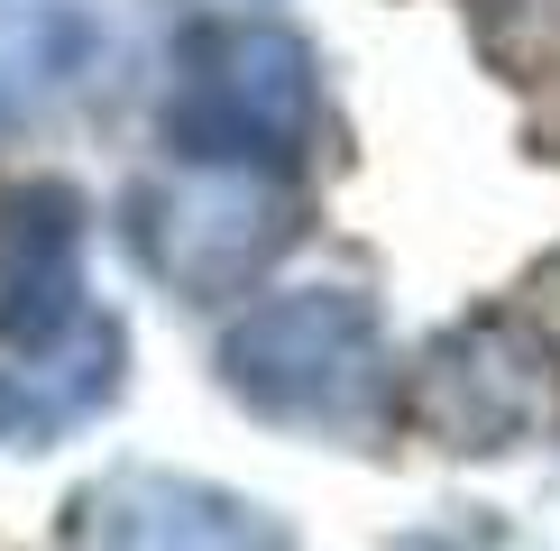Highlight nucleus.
Segmentation results:
<instances>
[{"label": "nucleus", "instance_id": "1", "mask_svg": "<svg viewBox=\"0 0 560 551\" xmlns=\"http://www.w3.org/2000/svg\"><path fill=\"white\" fill-rule=\"evenodd\" d=\"M230 377L267 413H303V423H340L386 386L377 359V313L359 294H285V304L248 313L230 331Z\"/></svg>", "mask_w": 560, "mask_h": 551}, {"label": "nucleus", "instance_id": "2", "mask_svg": "<svg viewBox=\"0 0 560 551\" xmlns=\"http://www.w3.org/2000/svg\"><path fill=\"white\" fill-rule=\"evenodd\" d=\"M166 129L184 138V156H202L221 175L294 156L303 129H313V65L276 28H221V37H202L194 92H184V110Z\"/></svg>", "mask_w": 560, "mask_h": 551}, {"label": "nucleus", "instance_id": "3", "mask_svg": "<svg viewBox=\"0 0 560 551\" xmlns=\"http://www.w3.org/2000/svg\"><path fill=\"white\" fill-rule=\"evenodd\" d=\"M92 551H276V534L212 488L138 478V488H110L92 505Z\"/></svg>", "mask_w": 560, "mask_h": 551}, {"label": "nucleus", "instance_id": "4", "mask_svg": "<svg viewBox=\"0 0 560 551\" xmlns=\"http://www.w3.org/2000/svg\"><path fill=\"white\" fill-rule=\"evenodd\" d=\"M212 239H221V285H230V276H248L276 239H285V221L258 202L248 175H194V184H175V202H166L156 267H166V276H202V248H212Z\"/></svg>", "mask_w": 560, "mask_h": 551}]
</instances>
